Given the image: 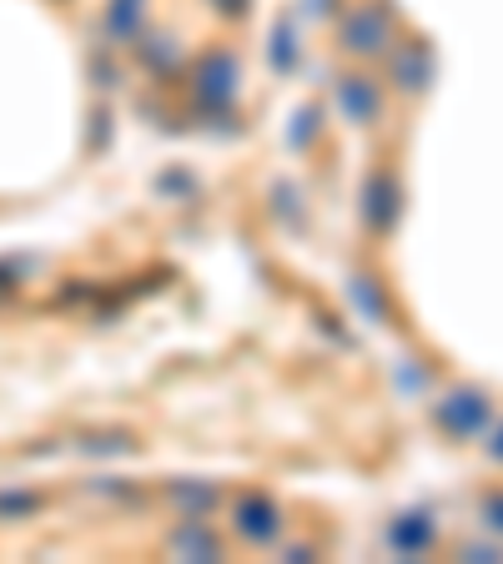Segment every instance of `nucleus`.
<instances>
[{
  "instance_id": "nucleus-12",
  "label": "nucleus",
  "mask_w": 503,
  "mask_h": 564,
  "mask_svg": "<svg viewBox=\"0 0 503 564\" xmlns=\"http://www.w3.org/2000/svg\"><path fill=\"white\" fill-rule=\"evenodd\" d=\"M172 550L182 554V560H217L222 540H217L211 519H182V529L172 534Z\"/></svg>"
},
{
  "instance_id": "nucleus-14",
  "label": "nucleus",
  "mask_w": 503,
  "mask_h": 564,
  "mask_svg": "<svg viewBox=\"0 0 503 564\" xmlns=\"http://www.w3.org/2000/svg\"><path fill=\"white\" fill-rule=\"evenodd\" d=\"M348 303L358 307V317H368V323H387V297L368 272H352L348 278Z\"/></svg>"
},
{
  "instance_id": "nucleus-19",
  "label": "nucleus",
  "mask_w": 503,
  "mask_h": 564,
  "mask_svg": "<svg viewBox=\"0 0 503 564\" xmlns=\"http://www.w3.org/2000/svg\"><path fill=\"white\" fill-rule=\"evenodd\" d=\"M483 448H489L493 464H503V419H493V429L483 434Z\"/></svg>"
},
{
  "instance_id": "nucleus-2",
  "label": "nucleus",
  "mask_w": 503,
  "mask_h": 564,
  "mask_svg": "<svg viewBox=\"0 0 503 564\" xmlns=\"http://www.w3.org/2000/svg\"><path fill=\"white\" fill-rule=\"evenodd\" d=\"M398 41V21H393V6L387 0H358L338 15V46L352 61H378L393 51Z\"/></svg>"
},
{
  "instance_id": "nucleus-10",
  "label": "nucleus",
  "mask_w": 503,
  "mask_h": 564,
  "mask_svg": "<svg viewBox=\"0 0 503 564\" xmlns=\"http://www.w3.org/2000/svg\"><path fill=\"white\" fill-rule=\"evenodd\" d=\"M303 66V31H297V11H282L267 31V70L272 76H293Z\"/></svg>"
},
{
  "instance_id": "nucleus-7",
  "label": "nucleus",
  "mask_w": 503,
  "mask_h": 564,
  "mask_svg": "<svg viewBox=\"0 0 503 564\" xmlns=\"http://www.w3.org/2000/svg\"><path fill=\"white\" fill-rule=\"evenodd\" d=\"M438 544V519L428 509H403V514L387 519L383 529V550L398 554V560H418Z\"/></svg>"
},
{
  "instance_id": "nucleus-1",
  "label": "nucleus",
  "mask_w": 503,
  "mask_h": 564,
  "mask_svg": "<svg viewBox=\"0 0 503 564\" xmlns=\"http://www.w3.org/2000/svg\"><path fill=\"white\" fill-rule=\"evenodd\" d=\"M187 91L192 106L211 121L237 117V96H242V66H237L232 51H207L197 66L187 70Z\"/></svg>"
},
{
  "instance_id": "nucleus-9",
  "label": "nucleus",
  "mask_w": 503,
  "mask_h": 564,
  "mask_svg": "<svg viewBox=\"0 0 503 564\" xmlns=\"http://www.w3.org/2000/svg\"><path fill=\"white\" fill-rule=\"evenodd\" d=\"M106 46H136L146 35V0H106L101 6Z\"/></svg>"
},
{
  "instance_id": "nucleus-18",
  "label": "nucleus",
  "mask_w": 503,
  "mask_h": 564,
  "mask_svg": "<svg viewBox=\"0 0 503 564\" xmlns=\"http://www.w3.org/2000/svg\"><path fill=\"white\" fill-rule=\"evenodd\" d=\"M207 6L222 15V21H247V15H252V0H207Z\"/></svg>"
},
{
  "instance_id": "nucleus-20",
  "label": "nucleus",
  "mask_w": 503,
  "mask_h": 564,
  "mask_svg": "<svg viewBox=\"0 0 503 564\" xmlns=\"http://www.w3.org/2000/svg\"><path fill=\"white\" fill-rule=\"evenodd\" d=\"M463 560H503V550H493V544H463Z\"/></svg>"
},
{
  "instance_id": "nucleus-3",
  "label": "nucleus",
  "mask_w": 503,
  "mask_h": 564,
  "mask_svg": "<svg viewBox=\"0 0 503 564\" xmlns=\"http://www.w3.org/2000/svg\"><path fill=\"white\" fill-rule=\"evenodd\" d=\"M434 423L453 438V444H479V438L493 429V399L473 383L448 388L444 399L434 403Z\"/></svg>"
},
{
  "instance_id": "nucleus-16",
  "label": "nucleus",
  "mask_w": 503,
  "mask_h": 564,
  "mask_svg": "<svg viewBox=\"0 0 503 564\" xmlns=\"http://www.w3.org/2000/svg\"><path fill=\"white\" fill-rule=\"evenodd\" d=\"M21 514H35V494L6 489V494H0V519H21Z\"/></svg>"
},
{
  "instance_id": "nucleus-8",
  "label": "nucleus",
  "mask_w": 503,
  "mask_h": 564,
  "mask_svg": "<svg viewBox=\"0 0 503 564\" xmlns=\"http://www.w3.org/2000/svg\"><path fill=\"white\" fill-rule=\"evenodd\" d=\"M403 223V182L393 172H373L363 182V227L373 237H387Z\"/></svg>"
},
{
  "instance_id": "nucleus-17",
  "label": "nucleus",
  "mask_w": 503,
  "mask_h": 564,
  "mask_svg": "<svg viewBox=\"0 0 503 564\" xmlns=\"http://www.w3.org/2000/svg\"><path fill=\"white\" fill-rule=\"evenodd\" d=\"M483 524H489V534H493V540H503V489L483 499Z\"/></svg>"
},
{
  "instance_id": "nucleus-13",
  "label": "nucleus",
  "mask_w": 503,
  "mask_h": 564,
  "mask_svg": "<svg viewBox=\"0 0 503 564\" xmlns=\"http://www.w3.org/2000/svg\"><path fill=\"white\" fill-rule=\"evenodd\" d=\"M172 499H176V509H182V519H211L217 509H222V489H217L211 479L172 484Z\"/></svg>"
},
{
  "instance_id": "nucleus-5",
  "label": "nucleus",
  "mask_w": 503,
  "mask_h": 564,
  "mask_svg": "<svg viewBox=\"0 0 503 564\" xmlns=\"http://www.w3.org/2000/svg\"><path fill=\"white\" fill-rule=\"evenodd\" d=\"M332 106H338V117L348 127H373L383 117V82L363 66L342 70L338 82H332Z\"/></svg>"
},
{
  "instance_id": "nucleus-11",
  "label": "nucleus",
  "mask_w": 503,
  "mask_h": 564,
  "mask_svg": "<svg viewBox=\"0 0 503 564\" xmlns=\"http://www.w3.org/2000/svg\"><path fill=\"white\" fill-rule=\"evenodd\" d=\"M136 61L146 76H156V82H172V76H182V51H176L172 35L162 31H146L136 41Z\"/></svg>"
},
{
  "instance_id": "nucleus-15",
  "label": "nucleus",
  "mask_w": 503,
  "mask_h": 564,
  "mask_svg": "<svg viewBox=\"0 0 503 564\" xmlns=\"http://www.w3.org/2000/svg\"><path fill=\"white\" fill-rule=\"evenodd\" d=\"M317 137H322V111H317V106H297L293 127H287V147H293V152H313Z\"/></svg>"
},
{
  "instance_id": "nucleus-21",
  "label": "nucleus",
  "mask_w": 503,
  "mask_h": 564,
  "mask_svg": "<svg viewBox=\"0 0 503 564\" xmlns=\"http://www.w3.org/2000/svg\"><path fill=\"white\" fill-rule=\"evenodd\" d=\"M313 544H293V550H282V560H297V564H303V560H313Z\"/></svg>"
},
{
  "instance_id": "nucleus-4",
  "label": "nucleus",
  "mask_w": 503,
  "mask_h": 564,
  "mask_svg": "<svg viewBox=\"0 0 503 564\" xmlns=\"http://www.w3.org/2000/svg\"><path fill=\"white\" fill-rule=\"evenodd\" d=\"M227 529H232L247 550H267V544H277L282 540L277 499H272V494H242V499H232V509H227Z\"/></svg>"
},
{
  "instance_id": "nucleus-6",
  "label": "nucleus",
  "mask_w": 503,
  "mask_h": 564,
  "mask_svg": "<svg viewBox=\"0 0 503 564\" xmlns=\"http://www.w3.org/2000/svg\"><path fill=\"white\" fill-rule=\"evenodd\" d=\"M387 86L398 96H423L434 86V46L428 41H393L387 51Z\"/></svg>"
}]
</instances>
